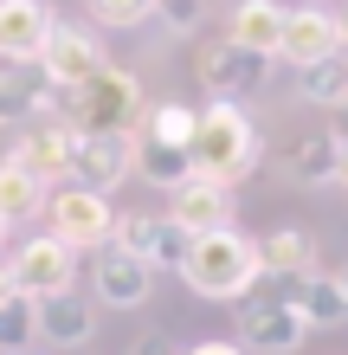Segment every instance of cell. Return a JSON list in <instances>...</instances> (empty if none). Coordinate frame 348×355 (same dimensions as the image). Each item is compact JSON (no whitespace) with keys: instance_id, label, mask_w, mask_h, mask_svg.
<instances>
[{"instance_id":"11","label":"cell","mask_w":348,"mask_h":355,"mask_svg":"<svg viewBox=\"0 0 348 355\" xmlns=\"http://www.w3.org/2000/svg\"><path fill=\"white\" fill-rule=\"evenodd\" d=\"M129 259H142L149 271H181V259H187V233L168 220V214H116V239Z\"/></svg>"},{"instance_id":"29","label":"cell","mask_w":348,"mask_h":355,"mask_svg":"<svg viewBox=\"0 0 348 355\" xmlns=\"http://www.w3.org/2000/svg\"><path fill=\"white\" fill-rule=\"evenodd\" d=\"M136 355H174V343H168V336H142Z\"/></svg>"},{"instance_id":"20","label":"cell","mask_w":348,"mask_h":355,"mask_svg":"<svg viewBox=\"0 0 348 355\" xmlns=\"http://www.w3.org/2000/svg\"><path fill=\"white\" fill-rule=\"evenodd\" d=\"M284 297L297 304V317L310 323V329H336V323H348V297H342V284H336V278H322V271L297 278Z\"/></svg>"},{"instance_id":"7","label":"cell","mask_w":348,"mask_h":355,"mask_svg":"<svg viewBox=\"0 0 348 355\" xmlns=\"http://www.w3.org/2000/svg\"><path fill=\"white\" fill-rule=\"evenodd\" d=\"M271 65H277V58L245 52V46H232V39H213V46H200V58H194L200 85H207L213 97H226V103L264 91V85H271Z\"/></svg>"},{"instance_id":"28","label":"cell","mask_w":348,"mask_h":355,"mask_svg":"<svg viewBox=\"0 0 348 355\" xmlns=\"http://www.w3.org/2000/svg\"><path fill=\"white\" fill-rule=\"evenodd\" d=\"M149 13H155V0H91L97 26H142Z\"/></svg>"},{"instance_id":"21","label":"cell","mask_w":348,"mask_h":355,"mask_svg":"<svg viewBox=\"0 0 348 355\" xmlns=\"http://www.w3.org/2000/svg\"><path fill=\"white\" fill-rule=\"evenodd\" d=\"M46 78H33L26 65H7V78H0V130H26V123L46 116Z\"/></svg>"},{"instance_id":"26","label":"cell","mask_w":348,"mask_h":355,"mask_svg":"<svg viewBox=\"0 0 348 355\" xmlns=\"http://www.w3.org/2000/svg\"><path fill=\"white\" fill-rule=\"evenodd\" d=\"M194 123H200V110H194V103H149V116H142V136L187 149V142H194Z\"/></svg>"},{"instance_id":"12","label":"cell","mask_w":348,"mask_h":355,"mask_svg":"<svg viewBox=\"0 0 348 355\" xmlns=\"http://www.w3.org/2000/svg\"><path fill=\"white\" fill-rule=\"evenodd\" d=\"M232 214H239V200H232V187H226V181H200V175H187V181H181L174 194H168V220H174L187 239L239 226Z\"/></svg>"},{"instance_id":"19","label":"cell","mask_w":348,"mask_h":355,"mask_svg":"<svg viewBox=\"0 0 348 355\" xmlns=\"http://www.w3.org/2000/svg\"><path fill=\"white\" fill-rule=\"evenodd\" d=\"M336 162H342V142L329 130H322V136H297L291 149H284V175H291L297 187H329Z\"/></svg>"},{"instance_id":"30","label":"cell","mask_w":348,"mask_h":355,"mask_svg":"<svg viewBox=\"0 0 348 355\" xmlns=\"http://www.w3.org/2000/svg\"><path fill=\"white\" fill-rule=\"evenodd\" d=\"M187 355H245V349H239V343H194Z\"/></svg>"},{"instance_id":"34","label":"cell","mask_w":348,"mask_h":355,"mask_svg":"<svg viewBox=\"0 0 348 355\" xmlns=\"http://www.w3.org/2000/svg\"><path fill=\"white\" fill-rule=\"evenodd\" d=\"M336 26H342V58H348V13H336Z\"/></svg>"},{"instance_id":"25","label":"cell","mask_w":348,"mask_h":355,"mask_svg":"<svg viewBox=\"0 0 348 355\" xmlns=\"http://www.w3.org/2000/svg\"><path fill=\"white\" fill-rule=\"evenodd\" d=\"M26 343H39V297L13 291V297L0 304V349H7V355H26Z\"/></svg>"},{"instance_id":"39","label":"cell","mask_w":348,"mask_h":355,"mask_svg":"<svg viewBox=\"0 0 348 355\" xmlns=\"http://www.w3.org/2000/svg\"><path fill=\"white\" fill-rule=\"evenodd\" d=\"M26 355H33V349H26Z\"/></svg>"},{"instance_id":"2","label":"cell","mask_w":348,"mask_h":355,"mask_svg":"<svg viewBox=\"0 0 348 355\" xmlns=\"http://www.w3.org/2000/svg\"><path fill=\"white\" fill-rule=\"evenodd\" d=\"M187 162H194L200 181H226V187H239V181L264 162V136H258V123L245 116L239 103L213 97L207 110H200V123H194Z\"/></svg>"},{"instance_id":"14","label":"cell","mask_w":348,"mask_h":355,"mask_svg":"<svg viewBox=\"0 0 348 355\" xmlns=\"http://www.w3.org/2000/svg\"><path fill=\"white\" fill-rule=\"evenodd\" d=\"M136 175V136H77L71 155V187H91V194H110Z\"/></svg>"},{"instance_id":"13","label":"cell","mask_w":348,"mask_h":355,"mask_svg":"<svg viewBox=\"0 0 348 355\" xmlns=\"http://www.w3.org/2000/svg\"><path fill=\"white\" fill-rule=\"evenodd\" d=\"M91 291H97V310H142L155 291V271L142 259H129L122 245H104L91 259Z\"/></svg>"},{"instance_id":"35","label":"cell","mask_w":348,"mask_h":355,"mask_svg":"<svg viewBox=\"0 0 348 355\" xmlns=\"http://www.w3.org/2000/svg\"><path fill=\"white\" fill-rule=\"evenodd\" d=\"M336 284H342V297H348V259H342V271H336Z\"/></svg>"},{"instance_id":"18","label":"cell","mask_w":348,"mask_h":355,"mask_svg":"<svg viewBox=\"0 0 348 355\" xmlns=\"http://www.w3.org/2000/svg\"><path fill=\"white\" fill-rule=\"evenodd\" d=\"M277 33H284V7L277 0H239L232 19H226V39L245 52H264V58H277Z\"/></svg>"},{"instance_id":"23","label":"cell","mask_w":348,"mask_h":355,"mask_svg":"<svg viewBox=\"0 0 348 355\" xmlns=\"http://www.w3.org/2000/svg\"><path fill=\"white\" fill-rule=\"evenodd\" d=\"M33 214H46V187L19 168L13 155H0V220L19 226V220H33Z\"/></svg>"},{"instance_id":"36","label":"cell","mask_w":348,"mask_h":355,"mask_svg":"<svg viewBox=\"0 0 348 355\" xmlns=\"http://www.w3.org/2000/svg\"><path fill=\"white\" fill-rule=\"evenodd\" d=\"M0 252H7V220H0Z\"/></svg>"},{"instance_id":"6","label":"cell","mask_w":348,"mask_h":355,"mask_svg":"<svg viewBox=\"0 0 348 355\" xmlns=\"http://www.w3.org/2000/svg\"><path fill=\"white\" fill-rule=\"evenodd\" d=\"M104 39H97L91 26H77V19H58V26L46 33V52H39V78L58 91H84L97 71H104Z\"/></svg>"},{"instance_id":"16","label":"cell","mask_w":348,"mask_h":355,"mask_svg":"<svg viewBox=\"0 0 348 355\" xmlns=\"http://www.w3.org/2000/svg\"><path fill=\"white\" fill-rule=\"evenodd\" d=\"M39 343H52V349H91L97 343V297H84V291L39 297Z\"/></svg>"},{"instance_id":"22","label":"cell","mask_w":348,"mask_h":355,"mask_svg":"<svg viewBox=\"0 0 348 355\" xmlns=\"http://www.w3.org/2000/svg\"><path fill=\"white\" fill-rule=\"evenodd\" d=\"M136 175L149 181V187H174L194 175V162H187V149H174V142H155V136H142L136 130Z\"/></svg>"},{"instance_id":"9","label":"cell","mask_w":348,"mask_h":355,"mask_svg":"<svg viewBox=\"0 0 348 355\" xmlns=\"http://www.w3.org/2000/svg\"><path fill=\"white\" fill-rule=\"evenodd\" d=\"M342 52V26H336V7H310V0H297V7H284V33H277V58L284 65H322V58Z\"/></svg>"},{"instance_id":"33","label":"cell","mask_w":348,"mask_h":355,"mask_svg":"<svg viewBox=\"0 0 348 355\" xmlns=\"http://www.w3.org/2000/svg\"><path fill=\"white\" fill-rule=\"evenodd\" d=\"M336 187H348V142H342V162H336Z\"/></svg>"},{"instance_id":"31","label":"cell","mask_w":348,"mask_h":355,"mask_svg":"<svg viewBox=\"0 0 348 355\" xmlns=\"http://www.w3.org/2000/svg\"><path fill=\"white\" fill-rule=\"evenodd\" d=\"M329 116H336V123H329V136H336V142H348V103H336Z\"/></svg>"},{"instance_id":"17","label":"cell","mask_w":348,"mask_h":355,"mask_svg":"<svg viewBox=\"0 0 348 355\" xmlns=\"http://www.w3.org/2000/svg\"><path fill=\"white\" fill-rule=\"evenodd\" d=\"M258 259H264V278L297 284V278L316 271V233L310 226H271V233L258 239Z\"/></svg>"},{"instance_id":"27","label":"cell","mask_w":348,"mask_h":355,"mask_svg":"<svg viewBox=\"0 0 348 355\" xmlns=\"http://www.w3.org/2000/svg\"><path fill=\"white\" fill-rule=\"evenodd\" d=\"M207 13H213V0H155V19H161L174 39L200 33V26H207Z\"/></svg>"},{"instance_id":"5","label":"cell","mask_w":348,"mask_h":355,"mask_svg":"<svg viewBox=\"0 0 348 355\" xmlns=\"http://www.w3.org/2000/svg\"><path fill=\"white\" fill-rule=\"evenodd\" d=\"M310 323L297 317V304L284 291H264V297H239V343L252 355H297Z\"/></svg>"},{"instance_id":"15","label":"cell","mask_w":348,"mask_h":355,"mask_svg":"<svg viewBox=\"0 0 348 355\" xmlns=\"http://www.w3.org/2000/svg\"><path fill=\"white\" fill-rule=\"evenodd\" d=\"M58 13L46 0H0V65H39Z\"/></svg>"},{"instance_id":"4","label":"cell","mask_w":348,"mask_h":355,"mask_svg":"<svg viewBox=\"0 0 348 355\" xmlns=\"http://www.w3.org/2000/svg\"><path fill=\"white\" fill-rule=\"evenodd\" d=\"M46 233L65 239L71 252H104V245L116 239V207L110 194H91V187H58V194H46Z\"/></svg>"},{"instance_id":"24","label":"cell","mask_w":348,"mask_h":355,"mask_svg":"<svg viewBox=\"0 0 348 355\" xmlns=\"http://www.w3.org/2000/svg\"><path fill=\"white\" fill-rule=\"evenodd\" d=\"M297 97L316 103V110H336V103H348V58H322V65H303L297 78Z\"/></svg>"},{"instance_id":"3","label":"cell","mask_w":348,"mask_h":355,"mask_svg":"<svg viewBox=\"0 0 348 355\" xmlns=\"http://www.w3.org/2000/svg\"><path fill=\"white\" fill-rule=\"evenodd\" d=\"M142 116H149L142 78L122 71V65H104L84 91H71V110H65V123L77 136H136Z\"/></svg>"},{"instance_id":"1","label":"cell","mask_w":348,"mask_h":355,"mask_svg":"<svg viewBox=\"0 0 348 355\" xmlns=\"http://www.w3.org/2000/svg\"><path fill=\"white\" fill-rule=\"evenodd\" d=\"M264 278V259H258V239L226 226V233H200L187 239V259H181V284L207 304H239L252 297V284Z\"/></svg>"},{"instance_id":"37","label":"cell","mask_w":348,"mask_h":355,"mask_svg":"<svg viewBox=\"0 0 348 355\" xmlns=\"http://www.w3.org/2000/svg\"><path fill=\"white\" fill-rule=\"evenodd\" d=\"M310 7H329V0H310Z\"/></svg>"},{"instance_id":"10","label":"cell","mask_w":348,"mask_h":355,"mask_svg":"<svg viewBox=\"0 0 348 355\" xmlns=\"http://www.w3.org/2000/svg\"><path fill=\"white\" fill-rule=\"evenodd\" d=\"M39 187H65L71 181V155H77V130L71 123H26L7 149Z\"/></svg>"},{"instance_id":"38","label":"cell","mask_w":348,"mask_h":355,"mask_svg":"<svg viewBox=\"0 0 348 355\" xmlns=\"http://www.w3.org/2000/svg\"><path fill=\"white\" fill-rule=\"evenodd\" d=\"M0 78H7V65H0Z\"/></svg>"},{"instance_id":"32","label":"cell","mask_w":348,"mask_h":355,"mask_svg":"<svg viewBox=\"0 0 348 355\" xmlns=\"http://www.w3.org/2000/svg\"><path fill=\"white\" fill-rule=\"evenodd\" d=\"M13 291H19V284H13V271H7V259H0V304H7Z\"/></svg>"},{"instance_id":"8","label":"cell","mask_w":348,"mask_h":355,"mask_svg":"<svg viewBox=\"0 0 348 355\" xmlns=\"http://www.w3.org/2000/svg\"><path fill=\"white\" fill-rule=\"evenodd\" d=\"M7 271H13V284L26 291V297H58V291L77 284V252L65 239L39 233V239H19V252L7 259Z\"/></svg>"}]
</instances>
